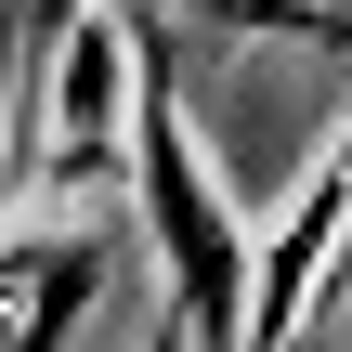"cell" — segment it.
I'll return each mask as SVG.
<instances>
[{"label":"cell","mask_w":352,"mask_h":352,"mask_svg":"<svg viewBox=\"0 0 352 352\" xmlns=\"http://www.w3.org/2000/svg\"><path fill=\"white\" fill-rule=\"evenodd\" d=\"M183 26H222V39H314L352 52V0H170Z\"/></svg>","instance_id":"4"},{"label":"cell","mask_w":352,"mask_h":352,"mask_svg":"<svg viewBox=\"0 0 352 352\" xmlns=\"http://www.w3.org/2000/svg\"><path fill=\"white\" fill-rule=\"evenodd\" d=\"M340 300H352V248H340V274H327V314H340Z\"/></svg>","instance_id":"7"},{"label":"cell","mask_w":352,"mask_h":352,"mask_svg":"<svg viewBox=\"0 0 352 352\" xmlns=\"http://www.w3.org/2000/svg\"><path fill=\"white\" fill-rule=\"evenodd\" d=\"M131 91H144V39H131V13H118V0H65V26H52V78H39V118H52L39 183H52V196H91L104 170L131 183Z\"/></svg>","instance_id":"2"},{"label":"cell","mask_w":352,"mask_h":352,"mask_svg":"<svg viewBox=\"0 0 352 352\" xmlns=\"http://www.w3.org/2000/svg\"><path fill=\"white\" fill-rule=\"evenodd\" d=\"M104 287H118V235H104V222L0 235V352H65Z\"/></svg>","instance_id":"3"},{"label":"cell","mask_w":352,"mask_h":352,"mask_svg":"<svg viewBox=\"0 0 352 352\" xmlns=\"http://www.w3.org/2000/svg\"><path fill=\"white\" fill-rule=\"evenodd\" d=\"M131 39H144V91H131V209H144V248L170 261V314L196 352H248V287H261V235L248 209L222 196V170L196 157V118H183V65H170V13L157 0H118Z\"/></svg>","instance_id":"1"},{"label":"cell","mask_w":352,"mask_h":352,"mask_svg":"<svg viewBox=\"0 0 352 352\" xmlns=\"http://www.w3.org/2000/svg\"><path fill=\"white\" fill-rule=\"evenodd\" d=\"M131 352H196V340H183V314H157V327H144Z\"/></svg>","instance_id":"6"},{"label":"cell","mask_w":352,"mask_h":352,"mask_svg":"<svg viewBox=\"0 0 352 352\" xmlns=\"http://www.w3.org/2000/svg\"><path fill=\"white\" fill-rule=\"evenodd\" d=\"M65 26V0H0V170H13V118H26V52Z\"/></svg>","instance_id":"5"}]
</instances>
